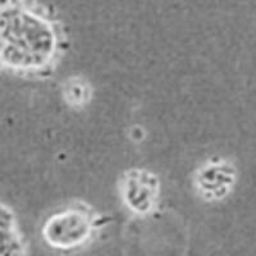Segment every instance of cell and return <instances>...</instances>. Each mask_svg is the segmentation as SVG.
I'll list each match as a JSON object with an SVG mask.
<instances>
[{
	"mask_svg": "<svg viewBox=\"0 0 256 256\" xmlns=\"http://www.w3.org/2000/svg\"><path fill=\"white\" fill-rule=\"evenodd\" d=\"M118 191L126 209L144 216L159 202L160 180L148 169L132 168L120 177Z\"/></svg>",
	"mask_w": 256,
	"mask_h": 256,
	"instance_id": "3957f363",
	"label": "cell"
},
{
	"mask_svg": "<svg viewBox=\"0 0 256 256\" xmlns=\"http://www.w3.org/2000/svg\"><path fill=\"white\" fill-rule=\"evenodd\" d=\"M24 244L14 212L0 202V256H24Z\"/></svg>",
	"mask_w": 256,
	"mask_h": 256,
	"instance_id": "5b68a950",
	"label": "cell"
},
{
	"mask_svg": "<svg viewBox=\"0 0 256 256\" xmlns=\"http://www.w3.org/2000/svg\"><path fill=\"white\" fill-rule=\"evenodd\" d=\"M102 218L84 201H73L45 219L41 234L50 248L73 251L92 240Z\"/></svg>",
	"mask_w": 256,
	"mask_h": 256,
	"instance_id": "7a4b0ae2",
	"label": "cell"
},
{
	"mask_svg": "<svg viewBox=\"0 0 256 256\" xmlns=\"http://www.w3.org/2000/svg\"><path fill=\"white\" fill-rule=\"evenodd\" d=\"M67 38L58 18L38 0H0V68L24 78H46Z\"/></svg>",
	"mask_w": 256,
	"mask_h": 256,
	"instance_id": "6da1fadb",
	"label": "cell"
},
{
	"mask_svg": "<svg viewBox=\"0 0 256 256\" xmlns=\"http://www.w3.org/2000/svg\"><path fill=\"white\" fill-rule=\"evenodd\" d=\"M62 95L72 108H84L92 98V88L84 77L72 76L62 84Z\"/></svg>",
	"mask_w": 256,
	"mask_h": 256,
	"instance_id": "8992f818",
	"label": "cell"
},
{
	"mask_svg": "<svg viewBox=\"0 0 256 256\" xmlns=\"http://www.w3.org/2000/svg\"><path fill=\"white\" fill-rule=\"evenodd\" d=\"M236 182V168L226 159H212L194 173V188L202 200L219 201L228 195Z\"/></svg>",
	"mask_w": 256,
	"mask_h": 256,
	"instance_id": "277c9868",
	"label": "cell"
}]
</instances>
